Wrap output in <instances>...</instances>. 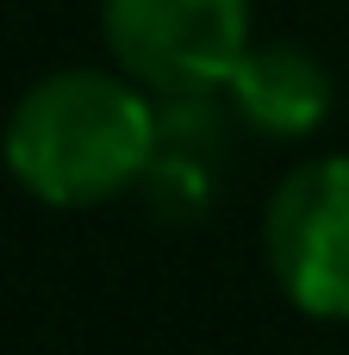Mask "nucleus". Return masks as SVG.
<instances>
[{
  "mask_svg": "<svg viewBox=\"0 0 349 355\" xmlns=\"http://www.w3.org/2000/svg\"><path fill=\"white\" fill-rule=\"evenodd\" d=\"M262 250L293 312L349 324V156H318L275 187Z\"/></svg>",
  "mask_w": 349,
  "mask_h": 355,
  "instance_id": "3",
  "label": "nucleus"
},
{
  "mask_svg": "<svg viewBox=\"0 0 349 355\" xmlns=\"http://www.w3.org/2000/svg\"><path fill=\"white\" fill-rule=\"evenodd\" d=\"M156 144V100L131 75L62 69L25 87L6 119V168L44 206H100L144 181Z\"/></svg>",
  "mask_w": 349,
  "mask_h": 355,
  "instance_id": "1",
  "label": "nucleus"
},
{
  "mask_svg": "<svg viewBox=\"0 0 349 355\" xmlns=\"http://www.w3.org/2000/svg\"><path fill=\"white\" fill-rule=\"evenodd\" d=\"M225 162H231V106H219V94L156 100V144L137 181L150 212L175 225L206 218L225 193Z\"/></svg>",
  "mask_w": 349,
  "mask_h": 355,
  "instance_id": "4",
  "label": "nucleus"
},
{
  "mask_svg": "<svg viewBox=\"0 0 349 355\" xmlns=\"http://www.w3.org/2000/svg\"><path fill=\"white\" fill-rule=\"evenodd\" d=\"M219 100L256 137H306L331 112V75L300 44H250L231 81L219 87Z\"/></svg>",
  "mask_w": 349,
  "mask_h": 355,
  "instance_id": "5",
  "label": "nucleus"
},
{
  "mask_svg": "<svg viewBox=\"0 0 349 355\" xmlns=\"http://www.w3.org/2000/svg\"><path fill=\"white\" fill-rule=\"evenodd\" d=\"M100 31L150 100L219 94L250 50V0H100Z\"/></svg>",
  "mask_w": 349,
  "mask_h": 355,
  "instance_id": "2",
  "label": "nucleus"
}]
</instances>
